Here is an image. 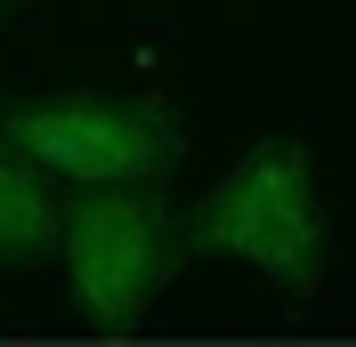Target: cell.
I'll return each mask as SVG.
<instances>
[{"mask_svg":"<svg viewBox=\"0 0 356 347\" xmlns=\"http://www.w3.org/2000/svg\"><path fill=\"white\" fill-rule=\"evenodd\" d=\"M186 259H243L284 299H308L324 282V218H316L308 153L291 137H259L186 218Z\"/></svg>","mask_w":356,"mask_h":347,"instance_id":"cell-1","label":"cell"},{"mask_svg":"<svg viewBox=\"0 0 356 347\" xmlns=\"http://www.w3.org/2000/svg\"><path fill=\"white\" fill-rule=\"evenodd\" d=\"M0 8H8V0H0Z\"/></svg>","mask_w":356,"mask_h":347,"instance_id":"cell-5","label":"cell"},{"mask_svg":"<svg viewBox=\"0 0 356 347\" xmlns=\"http://www.w3.org/2000/svg\"><path fill=\"white\" fill-rule=\"evenodd\" d=\"M0 137L73 186H162L178 170V130L146 97H41L8 113Z\"/></svg>","mask_w":356,"mask_h":347,"instance_id":"cell-3","label":"cell"},{"mask_svg":"<svg viewBox=\"0 0 356 347\" xmlns=\"http://www.w3.org/2000/svg\"><path fill=\"white\" fill-rule=\"evenodd\" d=\"M65 291L89 331H138L162 282L186 266V226L162 210L154 186H89L65 202Z\"/></svg>","mask_w":356,"mask_h":347,"instance_id":"cell-2","label":"cell"},{"mask_svg":"<svg viewBox=\"0 0 356 347\" xmlns=\"http://www.w3.org/2000/svg\"><path fill=\"white\" fill-rule=\"evenodd\" d=\"M65 235V194H57V170H41L17 137H0V266L24 275L41 266Z\"/></svg>","mask_w":356,"mask_h":347,"instance_id":"cell-4","label":"cell"}]
</instances>
